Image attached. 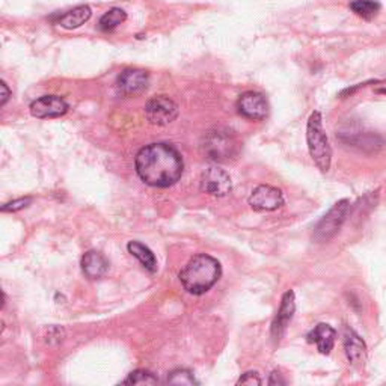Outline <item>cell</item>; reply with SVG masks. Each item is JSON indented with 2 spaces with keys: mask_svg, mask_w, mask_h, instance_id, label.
<instances>
[{
  "mask_svg": "<svg viewBox=\"0 0 386 386\" xmlns=\"http://www.w3.org/2000/svg\"><path fill=\"white\" fill-rule=\"evenodd\" d=\"M139 179L153 187H169L181 179L184 163L180 153L169 143H151L136 155Z\"/></svg>",
  "mask_w": 386,
  "mask_h": 386,
  "instance_id": "6da1fadb",
  "label": "cell"
},
{
  "mask_svg": "<svg viewBox=\"0 0 386 386\" xmlns=\"http://www.w3.org/2000/svg\"><path fill=\"white\" fill-rule=\"evenodd\" d=\"M222 275L221 263L216 258L200 254L193 257L180 272V281L186 291L201 296L210 290Z\"/></svg>",
  "mask_w": 386,
  "mask_h": 386,
  "instance_id": "7a4b0ae2",
  "label": "cell"
},
{
  "mask_svg": "<svg viewBox=\"0 0 386 386\" xmlns=\"http://www.w3.org/2000/svg\"><path fill=\"white\" fill-rule=\"evenodd\" d=\"M307 142L311 159L314 160L317 168L323 174L329 172L332 163V148L329 145L325 129H323V118L320 112L311 113V117L308 120Z\"/></svg>",
  "mask_w": 386,
  "mask_h": 386,
  "instance_id": "3957f363",
  "label": "cell"
},
{
  "mask_svg": "<svg viewBox=\"0 0 386 386\" xmlns=\"http://www.w3.org/2000/svg\"><path fill=\"white\" fill-rule=\"evenodd\" d=\"M201 148L208 160L222 163L236 157L238 153V141L228 130H210L205 133Z\"/></svg>",
  "mask_w": 386,
  "mask_h": 386,
  "instance_id": "277c9868",
  "label": "cell"
},
{
  "mask_svg": "<svg viewBox=\"0 0 386 386\" xmlns=\"http://www.w3.org/2000/svg\"><path fill=\"white\" fill-rule=\"evenodd\" d=\"M350 208L349 200H341L333 204L330 210L320 219L314 229V240L319 243L329 242L332 237H335L341 229L344 221H346Z\"/></svg>",
  "mask_w": 386,
  "mask_h": 386,
  "instance_id": "5b68a950",
  "label": "cell"
},
{
  "mask_svg": "<svg viewBox=\"0 0 386 386\" xmlns=\"http://www.w3.org/2000/svg\"><path fill=\"white\" fill-rule=\"evenodd\" d=\"M147 120L154 125H168L179 117V106L166 96H155L145 104Z\"/></svg>",
  "mask_w": 386,
  "mask_h": 386,
  "instance_id": "8992f818",
  "label": "cell"
},
{
  "mask_svg": "<svg viewBox=\"0 0 386 386\" xmlns=\"http://www.w3.org/2000/svg\"><path fill=\"white\" fill-rule=\"evenodd\" d=\"M233 189L231 176L229 174L219 168V166H210L202 172L201 176V191L217 198L226 196Z\"/></svg>",
  "mask_w": 386,
  "mask_h": 386,
  "instance_id": "52a82bcc",
  "label": "cell"
},
{
  "mask_svg": "<svg viewBox=\"0 0 386 386\" xmlns=\"http://www.w3.org/2000/svg\"><path fill=\"white\" fill-rule=\"evenodd\" d=\"M237 109L242 117L254 121H263L269 117V103L263 94L249 91L240 96Z\"/></svg>",
  "mask_w": 386,
  "mask_h": 386,
  "instance_id": "ba28073f",
  "label": "cell"
},
{
  "mask_svg": "<svg viewBox=\"0 0 386 386\" xmlns=\"http://www.w3.org/2000/svg\"><path fill=\"white\" fill-rule=\"evenodd\" d=\"M249 205L255 212H274L284 205V195L276 187L262 184L250 193Z\"/></svg>",
  "mask_w": 386,
  "mask_h": 386,
  "instance_id": "9c48e42d",
  "label": "cell"
},
{
  "mask_svg": "<svg viewBox=\"0 0 386 386\" xmlns=\"http://www.w3.org/2000/svg\"><path fill=\"white\" fill-rule=\"evenodd\" d=\"M150 77L148 72L143 70H125L118 77V91L125 97H134L145 92L148 88Z\"/></svg>",
  "mask_w": 386,
  "mask_h": 386,
  "instance_id": "30bf717a",
  "label": "cell"
},
{
  "mask_svg": "<svg viewBox=\"0 0 386 386\" xmlns=\"http://www.w3.org/2000/svg\"><path fill=\"white\" fill-rule=\"evenodd\" d=\"M295 311H296L295 293L293 291H287V293L283 296V300H281L279 311L272 323V338L276 344L283 340L290 321L295 316Z\"/></svg>",
  "mask_w": 386,
  "mask_h": 386,
  "instance_id": "8fae6325",
  "label": "cell"
},
{
  "mask_svg": "<svg viewBox=\"0 0 386 386\" xmlns=\"http://www.w3.org/2000/svg\"><path fill=\"white\" fill-rule=\"evenodd\" d=\"M68 110V104L64 98L58 96H44L35 100L30 104V113L35 118H58L65 115Z\"/></svg>",
  "mask_w": 386,
  "mask_h": 386,
  "instance_id": "7c38bea8",
  "label": "cell"
},
{
  "mask_svg": "<svg viewBox=\"0 0 386 386\" xmlns=\"http://www.w3.org/2000/svg\"><path fill=\"white\" fill-rule=\"evenodd\" d=\"M338 134H340L342 142L350 143V145H353V147L364 150V151H367V150L378 151L383 147V143H385V141L379 136L378 133L365 131L361 129H349V130H344Z\"/></svg>",
  "mask_w": 386,
  "mask_h": 386,
  "instance_id": "4fadbf2b",
  "label": "cell"
},
{
  "mask_svg": "<svg viewBox=\"0 0 386 386\" xmlns=\"http://www.w3.org/2000/svg\"><path fill=\"white\" fill-rule=\"evenodd\" d=\"M337 330L326 323H319V325L308 333V342H312L317 346V350L321 354H329L330 350L335 346Z\"/></svg>",
  "mask_w": 386,
  "mask_h": 386,
  "instance_id": "5bb4252c",
  "label": "cell"
},
{
  "mask_svg": "<svg viewBox=\"0 0 386 386\" xmlns=\"http://www.w3.org/2000/svg\"><path fill=\"white\" fill-rule=\"evenodd\" d=\"M344 350H346L347 359L353 365L364 364L367 358V346L358 333L352 329H346L344 332Z\"/></svg>",
  "mask_w": 386,
  "mask_h": 386,
  "instance_id": "9a60e30c",
  "label": "cell"
},
{
  "mask_svg": "<svg viewBox=\"0 0 386 386\" xmlns=\"http://www.w3.org/2000/svg\"><path fill=\"white\" fill-rule=\"evenodd\" d=\"M82 270L89 279H100L108 274L109 263L97 250H89L82 257Z\"/></svg>",
  "mask_w": 386,
  "mask_h": 386,
  "instance_id": "2e32d148",
  "label": "cell"
},
{
  "mask_svg": "<svg viewBox=\"0 0 386 386\" xmlns=\"http://www.w3.org/2000/svg\"><path fill=\"white\" fill-rule=\"evenodd\" d=\"M92 11L88 5H80L72 8L71 11L62 14L58 20V25L65 29H77L82 25H85L88 20L91 18Z\"/></svg>",
  "mask_w": 386,
  "mask_h": 386,
  "instance_id": "e0dca14e",
  "label": "cell"
},
{
  "mask_svg": "<svg viewBox=\"0 0 386 386\" xmlns=\"http://www.w3.org/2000/svg\"><path fill=\"white\" fill-rule=\"evenodd\" d=\"M127 249H129V252H130L134 258H138V259H139L141 264H142L145 269H147L148 272L154 274L155 270H157V259H155L154 254L151 252V250H150L147 246L142 245V243H139V242H130V243L127 245Z\"/></svg>",
  "mask_w": 386,
  "mask_h": 386,
  "instance_id": "ac0fdd59",
  "label": "cell"
},
{
  "mask_svg": "<svg viewBox=\"0 0 386 386\" xmlns=\"http://www.w3.org/2000/svg\"><path fill=\"white\" fill-rule=\"evenodd\" d=\"M352 11L364 20H373L380 13V4L378 0H353L350 4Z\"/></svg>",
  "mask_w": 386,
  "mask_h": 386,
  "instance_id": "d6986e66",
  "label": "cell"
},
{
  "mask_svg": "<svg viewBox=\"0 0 386 386\" xmlns=\"http://www.w3.org/2000/svg\"><path fill=\"white\" fill-rule=\"evenodd\" d=\"M125 20H127V14L120 8H112L110 11H108L100 18L98 27L104 32H109V30L117 29L120 25H122Z\"/></svg>",
  "mask_w": 386,
  "mask_h": 386,
  "instance_id": "ffe728a7",
  "label": "cell"
},
{
  "mask_svg": "<svg viewBox=\"0 0 386 386\" xmlns=\"http://www.w3.org/2000/svg\"><path fill=\"white\" fill-rule=\"evenodd\" d=\"M124 385H155L159 383V379L147 370H136L129 374V378L122 380Z\"/></svg>",
  "mask_w": 386,
  "mask_h": 386,
  "instance_id": "44dd1931",
  "label": "cell"
},
{
  "mask_svg": "<svg viewBox=\"0 0 386 386\" xmlns=\"http://www.w3.org/2000/svg\"><path fill=\"white\" fill-rule=\"evenodd\" d=\"M166 382L172 383V385H198L200 383L195 379V375L189 370H184V368L171 371Z\"/></svg>",
  "mask_w": 386,
  "mask_h": 386,
  "instance_id": "7402d4cb",
  "label": "cell"
},
{
  "mask_svg": "<svg viewBox=\"0 0 386 386\" xmlns=\"http://www.w3.org/2000/svg\"><path fill=\"white\" fill-rule=\"evenodd\" d=\"M30 202H32V198L30 196H26V198H18V200H14L11 202H8L2 207V212L4 213H15V212H20L23 210V208H26L27 205H30Z\"/></svg>",
  "mask_w": 386,
  "mask_h": 386,
  "instance_id": "603a6c76",
  "label": "cell"
},
{
  "mask_svg": "<svg viewBox=\"0 0 386 386\" xmlns=\"http://www.w3.org/2000/svg\"><path fill=\"white\" fill-rule=\"evenodd\" d=\"M262 383H263L262 379H259L258 373L255 371H247L237 380V385H262Z\"/></svg>",
  "mask_w": 386,
  "mask_h": 386,
  "instance_id": "cb8c5ba5",
  "label": "cell"
},
{
  "mask_svg": "<svg viewBox=\"0 0 386 386\" xmlns=\"http://www.w3.org/2000/svg\"><path fill=\"white\" fill-rule=\"evenodd\" d=\"M0 89H2V94H0V106H5L6 101L9 100V97H11V91H9V88L6 86V83L2 82L0 83Z\"/></svg>",
  "mask_w": 386,
  "mask_h": 386,
  "instance_id": "d4e9b609",
  "label": "cell"
},
{
  "mask_svg": "<svg viewBox=\"0 0 386 386\" xmlns=\"http://www.w3.org/2000/svg\"><path fill=\"white\" fill-rule=\"evenodd\" d=\"M287 380L283 378V374H281L279 371H274L272 374H270V379H269V385H285Z\"/></svg>",
  "mask_w": 386,
  "mask_h": 386,
  "instance_id": "484cf974",
  "label": "cell"
},
{
  "mask_svg": "<svg viewBox=\"0 0 386 386\" xmlns=\"http://www.w3.org/2000/svg\"><path fill=\"white\" fill-rule=\"evenodd\" d=\"M378 92H380V94H386V89H378Z\"/></svg>",
  "mask_w": 386,
  "mask_h": 386,
  "instance_id": "4316f807",
  "label": "cell"
}]
</instances>
